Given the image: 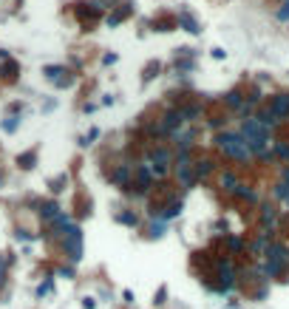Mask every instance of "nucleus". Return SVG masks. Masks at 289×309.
<instances>
[{
    "label": "nucleus",
    "mask_w": 289,
    "mask_h": 309,
    "mask_svg": "<svg viewBox=\"0 0 289 309\" xmlns=\"http://www.w3.org/2000/svg\"><path fill=\"white\" fill-rule=\"evenodd\" d=\"M216 145H219V150L224 153V156H230V159H236V162H250L253 159L247 139L241 136V133H236V131L219 133V136H216Z\"/></svg>",
    "instance_id": "obj_1"
},
{
    "label": "nucleus",
    "mask_w": 289,
    "mask_h": 309,
    "mask_svg": "<svg viewBox=\"0 0 289 309\" xmlns=\"http://www.w3.org/2000/svg\"><path fill=\"white\" fill-rule=\"evenodd\" d=\"M173 173L176 179H179V185L184 187V190H190V187H196V173H193V159H190V150H184V153H176V162H173Z\"/></svg>",
    "instance_id": "obj_2"
},
{
    "label": "nucleus",
    "mask_w": 289,
    "mask_h": 309,
    "mask_svg": "<svg viewBox=\"0 0 289 309\" xmlns=\"http://www.w3.org/2000/svg\"><path fill=\"white\" fill-rule=\"evenodd\" d=\"M62 250H65V256L77 264L79 258H82V230L77 224H71L65 233H62Z\"/></svg>",
    "instance_id": "obj_3"
},
{
    "label": "nucleus",
    "mask_w": 289,
    "mask_h": 309,
    "mask_svg": "<svg viewBox=\"0 0 289 309\" xmlns=\"http://www.w3.org/2000/svg\"><path fill=\"white\" fill-rule=\"evenodd\" d=\"M133 173H136V179H139V190H136V196H145L153 187V182H156V176H153V165L150 162H139L136 168H133Z\"/></svg>",
    "instance_id": "obj_4"
},
{
    "label": "nucleus",
    "mask_w": 289,
    "mask_h": 309,
    "mask_svg": "<svg viewBox=\"0 0 289 309\" xmlns=\"http://www.w3.org/2000/svg\"><path fill=\"white\" fill-rule=\"evenodd\" d=\"M241 136H244L247 142H255V139H270V131L264 128L258 119H241Z\"/></svg>",
    "instance_id": "obj_5"
},
{
    "label": "nucleus",
    "mask_w": 289,
    "mask_h": 309,
    "mask_svg": "<svg viewBox=\"0 0 289 309\" xmlns=\"http://www.w3.org/2000/svg\"><path fill=\"white\" fill-rule=\"evenodd\" d=\"M233 287H236V267L227 258L219 264V292H230Z\"/></svg>",
    "instance_id": "obj_6"
},
{
    "label": "nucleus",
    "mask_w": 289,
    "mask_h": 309,
    "mask_svg": "<svg viewBox=\"0 0 289 309\" xmlns=\"http://www.w3.org/2000/svg\"><path fill=\"white\" fill-rule=\"evenodd\" d=\"M131 179H133L131 165H116V170L111 173V182H114L116 187H122V190H128V187H131Z\"/></svg>",
    "instance_id": "obj_7"
},
{
    "label": "nucleus",
    "mask_w": 289,
    "mask_h": 309,
    "mask_svg": "<svg viewBox=\"0 0 289 309\" xmlns=\"http://www.w3.org/2000/svg\"><path fill=\"white\" fill-rule=\"evenodd\" d=\"M148 162H150V165H162V168H167V165L173 162V156H170V150H167V148H162V145H159V148H150L148 150Z\"/></svg>",
    "instance_id": "obj_8"
},
{
    "label": "nucleus",
    "mask_w": 289,
    "mask_h": 309,
    "mask_svg": "<svg viewBox=\"0 0 289 309\" xmlns=\"http://www.w3.org/2000/svg\"><path fill=\"white\" fill-rule=\"evenodd\" d=\"M255 119H258V122L267 128V131H275V128L281 125V116L275 114L272 108H264V111H258V114H255Z\"/></svg>",
    "instance_id": "obj_9"
},
{
    "label": "nucleus",
    "mask_w": 289,
    "mask_h": 309,
    "mask_svg": "<svg viewBox=\"0 0 289 309\" xmlns=\"http://www.w3.org/2000/svg\"><path fill=\"white\" fill-rule=\"evenodd\" d=\"M270 108L281 116V119H287L289 116V94H275V97L270 99Z\"/></svg>",
    "instance_id": "obj_10"
},
{
    "label": "nucleus",
    "mask_w": 289,
    "mask_h": 309,
    "mask_svg": "<svg viewBox=\"0 0 289 309\" xmlns=\"http://www.w3.org/2000/svg\"><path fill=\"white\" fill-rule=\"evenodd\" d=\"M261 224L264 230H275V224H278V207L275 204H264L261 207Z\"/></svg>",
    "instance_id": "obj_11"
},
{
    "label": "nucleus",
    "mask_w": 289,
    "mask_h": 309,
    "mask_svg": "<svg viewBox=\"0 0 289 309\" xmlns=\"http://www.w3.org/2000/svg\"><path fill=\"white\" fill-rule=\"evenodd\" d=\"M193 139H196V131H179L173 136V142H176V150H179V153H184V150H190L193 148Z\"/></svg>",
    "instance_id": "obj_12"
},
{
    "label": "nucleus",
    "mask_w": 289,
    "mask_h": 309,
    "mask_svg": "<svg viewBox=\"0 0 289 309\" xmlns=\"http://www.w3.org/2000/svg\"><path fill=\"white\" fill-rule=\"evenodd\" d=\"M213 170H216V162H213V159H199V162H193V173H196V179H199V182H204V179L210 176Z\"/></svg>",
    "instance_id": "obj_13"
},
{
    "label": "nucleus",
    "mask_w": 289,
    "mask_h": 309,
    "mask_svg": "<svg viewBox=\"0 0 289 309\" xmlns=\"http://www.w3.org/2000/svg\"><path fill=\"white\" fill-rule=\"evenodd\" d=\"M179 28H184V31H190V34H199V31H202V26H199V20L193 17L190 11H179Z\"/></svg>",
    "instance_id": "obj_14"
},
{
    "label": "nucleus",
    "mask_w": 289,
    "mask_h": 309,
    "mask_svg": "<svg viewBox=\"0 0 289 309\" xmlns=\"http://www.w3.org/2000/svg\"><path fill=\"white\" fill-rule=\"evenodd\" d=\"M219 185L224 187V190H230V193H236V187L241 185V182H238V176L233 173V170H224V173L219 176Z\"/></svg>",
    "instance_id": "obj_15"
},
{
    "label": "nucleus",
    "mask_w": 289,
    "mask_h": 309,
    "mask_svg": "<svg viewBox=\"0 0 289 309\" xmlns=\"http://www.w3.org/2000/svg\"><path fill=\"white\" fill-rule=\"evenodd\" d=\"M224 102H227L230 108H236V111H241L247 99H244V94H241L238 88H233V91H227V94H224Z\"/></svg>",
    "instance_id": "obj_16"
},
{
    "label": "nucleus",
    "mask_w": 289,
    "mask_h": 309,
    "mask_svg": "<svg viewBox=\"0 0 289 309\" xmlns=\"http://www.w3.org/2000/svg\"><path fill=\"white\" fill-rule=\"evenodd\" d=\"M233 196H236V199H241V202H250V204L258 202V193H255V190H253L250 185H238Z\"/></svg>",
    "instance_id": "obj_17"
},
{
    "label": "nucleus",
    "mask_w": 289,
    "mask_h": 309,
    "mask_svg": "<svg viewBox=\"0 0 289 309\" xmlns=\"http://www.w3.org/2000/svg\"><path fill=\"white\" fill-rule=\"evenodd\" d=\"M182 114H184V122H196L202 116V102H190V105H182Z\"/></svg>",
    "instance_id": "obj_18"
},
{
    "label": "nucleus",
    "mask_w": 289,
    "mask_h": 309,
    "mask_svg": "<svg viewBox=\"0 0 289 309\" xmlns=\"http://www.w3.org/2000/svg\"><path fill=\"white\" fill-rule=\"evenodd\" d=\"M176 216H182V202H170L165 210L159 213V219L162 221H170V219H176Z\"/></svg>",
    "instance_id": "obj_19"
},
{
    "label": "nucleus",
    "mask_w": 289,
    "mask_h": 309,
    "mask_svg": "<svg viewBox=\"0 0 289 309\" xmlns=\"http://www.w3.org/2000/svg\"><path fill=\"white\" fill-rule=\"evenodd\" d=\"M128 14H131V6H122V9H116L114 14H111V17L105 20L108 23V28H114V26H119V23H122L125 17H128Z\"/></svg>",
    "instance_id": "obj_20"
},
{
    "label": "nucleus",
    "mask_w": 289,
    "mask_h": 309,
    "mask_svg": "<svg viewBox=\"0 0 289 309\" xmlns=\"http://www.w3.org/2000/svg\"><path fill=\"white\" fill-rule=\"evenodd\" d=\"M40 216H43L45 221H54L57 216H60V207H57L54 202H48V204H43V207H40Z\"/></svg>",
    "instance_id": "obj_21"
},
{
    "label": "nucleus",
    "mask_w": 289,
    "mask_h": 309,
    "mask_svg": "<svg viewBox=\"0 0 289 309\" xmlns=\"http://www.w3.org/2000/svg\"><path fill=\"white\" fill-rule=\"evenodd\" d=\"M116 219L122 221V224H128V227H136V224H139V216H136V213H131V210H122Z\"/></svg>",
    "instance_id": "obj_22"
},
{
    "label": "nucleus",
    "mask_w": 289,
    "mask_h": 309,
    "mask_svg": "<svg viewBox=\"0 0 289 309\" xmlns=\"http://www.w3.org/2000/svg\"><path fill=\"white\" fill-rule=\"evenodd\" d=\"M150 239H162V236H165V221L159 219V221H153V224H150V233H148Z\"/></svg>",
    "instance_id": "obj_23"
},
{
    "label": "nucleus",
    "mask_w": 289,
    "mask_h": 309,
    "mask_svg": "<svg viewBox=\"0 0 289 309\" xmlns=\"http://www.w3.org/2000/svg\"><path fill=\"white\" fill-rule=\"evenodd\" d=\"M272 193H275V199H284V202H289V185H284V182H278V185L272 187Z\"/></svg>",
    "instance_id": "obj_24"
},
{
    "label": "nucleus",
    "mask_w": 289,
    "mask_h": 309,
    "mask_svg": "<svg viewBox=\"0 0 289 309\" xmlns=\"http://www.w3.org/2000/svg\"><path fill=\"white\" fill-rule=\"evenodd\" d=\"M275 156L289 162V142H275Z\"/></svg>",
    "instance_id": "obj_25"
},
{
    "label": "nucleus",
    "mask_w": 289,
    "mask_h": 309,
    "mask_svg": "<svg viewBox=\"0 0 289 309\" xmlns=\"http://www.w3.org/2000/svg\"><path fill=\"white\" fill-rule=\"evenodd\" d=\"M275 17H278L281 23H287V20H289V0H284V3H281V9L275 11Z\"/></svg>",
    "instance_id": "obj_26"
},
{
    "label": "nucleus",
    "mask_w": 289,
    "mask_h": 309,
    "mask_svg": "<svg viewBox=\"0 0 289 309\" xmlns=\"http://www.w3.org/2000/svg\"><path fill=\"white\" fill-rule=\"evenodd\" d=\"M96 136H99V128H91V133H88V136H82V139H79V145H82V148H88V145H94Z\"/></svg>",
    "instance_id": "obj_27"
},
{
    "label": "nucleus",
    "mask_w": 289,
    "mask_h": 309,
    "mask_svg": "<svg viewBox=\"0 0 289 309\" xmlns=\"http://www.w3.org/2000/svg\"><path fill=\"white\" fill-rule=\"evenodd\" d=\"M193 68H196L193 60H176V71H184V74H187V71H193Z\"/></svg>",
    "instance_id": "obj_28"
},
{
    "label": "nucleus",
    "mask_w": 289,
    "mask_h": 309,
    "mask_svg": "<svg viewBox=\"0 0 289 309\" xmlns=\"http://www.w3.org/2000/svg\"><path fill=\"white\" fill-rule=\"evenodd\" d=\"M227 247L233 250V253H238V250L244 247V241L238 239V236H230V239H227Z\"/></svg>",
    "instance_id": "obj_29"
},
{
    "label": "nucleus",
    "mask_w": 289,
    "mask_h": 309,
    "mask_svg": "<svg viewBox=\"0 0 289 309\" xmlns=\"http://www.w3.org/2000/svg\"><path fill=\"white\" fill-rule=\"evenodd\" d=\"M17 162L23 165V168H34V153H23Z\"/></svg>",
    "instance_id": "obj_30"
},
{
    "label": "nucleus",
    "mask_w": 289,
    "mask_h": 309,
    "mask_svg": "<svg viewBox=\"0 0 289 309\" xmlns=\"http://www.w3.org/2000/svg\"><path fill=\"white\" fill-rule=\"evenodd\" d=\"M17 125H20V122H17V116H9V119L3 122V131H9V133H11V131H17Z\"/></svg>",
    "instance_id": "obj_31"
},
{
    "label": "nucleus",
    "mask_w": 289,
    "mask_h": 309,
    "mask_svg": "<svg viewBox=\"0 0 289 309\" xmlns=\"http://www.w3.org/2000/svg\"><path fill=\"white\" fill-rule=\"evenodd\" d=\"M224 125H227V119H224V116H216V119H210V128H216V131H219V128H224Z\"/></svg>",
    "instance_id": "obj_32"
},
{
    "label": "nucleus",
    "mask_w": 289,
    "mask_h": 309,
    "mask_svg": "<svg viewBox=\"0 0 289 309\" xmlns=\"http://www.w3.org/2000/svg\"><path fill=\"white\" fill-rule=\"evenodd\" d=\"M281 182H284V185H289V165H287V168H281Z\"/></svg>",
    "instance_id": "obj_33"
},
{
    "label": "nucleus",
    "mask_w": 289,
    "mask_h": 309,
    "mask_svg": "<svg viewBox=\"0 0 289 309\" xmlns=\"http://www.w3.org/2000/svg\"><path fill=\"white\" fill-rule=\"evenodd\" d=\"M213 57H216V60H224V57H227V51H224V48H213Z\"/></svg>",
    "instance_id": "obj_34"
},
{
    "label": "nucleus",
    "mask_w": 289,
    "mask_h": 309,
    "mask_svg": "<svg viewBox=\"0 0 289 309\" xmlns=\"http://www.w3.org/2000/svg\"><path fill=\"white\" fill-rule=\"evenodd\" d=\"M48 290H51V281H45L43 287H40V290H37V295H45V292H48Z\"/></svg>",
    "instance_id": "obj_35"
},
{
    "label": "nucleus",
    "mask_w": 289,
    "mask_h": 309,
    "mask_svg": "<svg viewBox=\"0 0 289 309\" xmlns=\"http://www.w3.org/2000/svg\"><path fill=\"white\" fill-rule=\"evenodd\" d=\"M102 62H105V65H111V62H116V54H105V57H102Z\"/></svg>",
    "instance_id": "obj_36"
},
{
    "label": "nucleus",
    "mask_w": 289,
    "mask_h": 309,
    "mask_svg": "<svg viewBox=\"0 0 289 309\" xmlns=\"http://www.w3.org/2000/svg\"><path fill=\"white\" fill-rule=\"evenodd\" d=\"M82 307H85V309H94L96 301H94V298H85V301H82Z\"/></svg>",
    "instance_id": "obj_37"
},
{
    "label": "nucleus",
    "mask_w": 289,
    "mask_h": 309,
    "mask_svg": "<svg viewBox=\"0 0 289 309\" xmlns=\"http://www.w3.org/2000/svg\"><path fill=\"white\" fill-rule=\"evenodd\" d=\"M287 207H289V202H287Z\"/></svg>",
    "instance_id": "obj_38"
}]
</instances>
